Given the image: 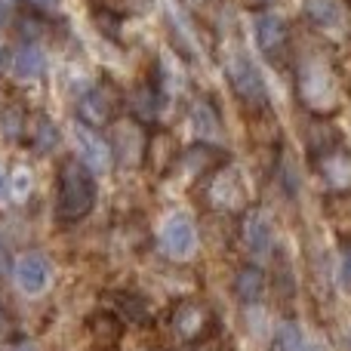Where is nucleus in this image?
<instances>
[{
	"label": "nucleus",
	"mask_w": 351,
	"mask_h": 351,
	"mask_svg": "<svg viewBox=\"0 0 351 351\" xmlns=\"http://www.w3.org/2000/svg\"><path fill=\"white\" fill-rule=\"evenodd\" d=\"M74 145H77V158L90 167L93 173H108L114 164V154H111V142L105 139L99 130L86 127V123H74Z\"/></svg>",
	"instance_id": "8"
},
{
	"label": "nucleus",
	"mask_w": 351,
	"mask_h": 351,
	"mask_svg": "<svg viewBox=\"0 0 351 351\" xmlns=\"http://www.w3.org/2000/svg\"><path fill=\"white\" fill-rule=\"evenodd\" d=\"M253 34L259 49L265 53V59L278 62L284 56L287 43H290V31H287V22L278 16V12H259L253 19Z\"/></svg>",
	"instance_id": "11"
},
{
	"label": "nucleus",
	"mask_w": 351,
	"mask_h": 351,
	"mask_svg": "<svg viewBox=\"0 0 351 351\" xmlns=\"http://www.w3.org/2000/svg\"><path fill=\"white\" fill-rule=\"evenodd\" d=\"M225 74H228L231 90L237 93V99L243 105L268 108V90H265V80H262V71L243 49H228L225 53Z\"/></svg>",
	"instance_id": "3"
},
{
	"label": "nucleus",
	"mask_w": 351,
	"mask_h": 351,
	"mask_svg": "<svg viewBox=\"0 0 351 351\" xmlns=\"http://www.w3.org/2000/svg\"><path fill=\"white\" fill-rule=\"evenodd\" d=\"M90 327H93V333H96V339H102V342H114L117 333H121V324H117V317L114 315H105V311L93 317Z\"/></svg>",
	"instance_id": "25"
},
{
	"label": "nucleus",
	"mask_w": 351,
	"mask_h": 351,
	"mask_svg": "<svg viewBox=\"0 0 351 351\" xmlns=\"http://www.w3.org/2000/svg\"><path fill=\"white\" fill-rule=\"evenodd\" d=\"M25 133H28V145L34 148L37 154H49L59 145V127H56L47 114H37L34 121H28Z\"/></svg>",
	"instance_id": "18"
},
{
	"label": "nucleus",
	"mask_w": 351,
	"mask_h": 351,
	"mask_svg": "<svg viewBox=\"0 0 351 351\" xmlns=\"http://www.w3.org/2000/svg\"><path fill=\"white\" fill-rule=\"evenodd\" d=\"M160 102H164V96H160L158 84L136 86V93H133V117L139 123H152L154 117L160 114Z\"/></svg>",
	"instance_id": "19"
},
{
	"label": "nucleus",
	"mask_w": 351,
	"mask_h": 351,
	"mask_svg": "<svg viewBox=\"0 0 351 351\" xmlns=\"http://www.w3.org/2000/svg\"><path fill=\"white\" fill-rule=\"evenodd\" d=\"M265 3H268V0H265Z\"/></svg>",
	"instance_id": "35"
},
{
	"label": "nucleus",
	"mask_w": 351,
	"mask_h": 351,
	"mask_svg": "<svg viewBox=\"0 0 351 351\" xmlns=\"http://www.w3.org/2000/svg\"><path fill=\"white\" fill-rule=\"evenodd\" d=\"M10 68L19 80H37V77H43V71H47V56H43V49L37 47L34 40H25L22 47L12 53Z\"/></svg>",
	"instance_id": "15"
},
{
	"label": "nucleus",
	"mask_w": 351,
	"mask_h": 351,
	"mask_svg": "<svg viewBox=\"0 0 351 351\" xmlns=\"http://www.w3.org/2000/svg\"><path fill=\"white\" fill-rule=\"evenodd\" d=\"M191 127H194V133L200 136V142H206V145L222 139V121H219L216 108H213L206 99L191 105Z\"/></svg>",
	"instance_id": "16"
},
{
	"label": "nucleus",
	"mask_w": 351,
	"mask_h": 351,
	"mask_svg": "<svg viewBox=\"0 0 351 351\" xmlns=\"http://www.w3.org/2000/svg\"><path fill=\"white\" fill-rule=\"evenodd\" d=\"M194 3H204V0H194Z\"/></svg>",
	"instance_id": "34"
},
{
	"label": "nucleus",
	"mask_w": 351,
	"mask_h": 351,
	"mask_svg": "<svg viewBox=\"0 0 351 351\" xmlns=\"http://www.w3.org/2000/svg\"><path fill=\"white\" fill-rule=\"evenodd\" d=\"M170 324H173L176 339L194 342L206 333V327H210V308H206L204 302H197V299H185V302H179L173 308Z\"/></svg>",
	"instance_id": "12"
},
{
	"label": "nucleus",
	"mask_w": 351,
	"mask_h": 351,
	"mask_svg": "<svg viewBox=\"0 0 351 351\" xmlns=\"http://www.w3.org/2000/svg\"><path fill=\"white\" fill-rule=\"evenodd\" d=\"M243 197H247V188H243V176L237 167L225 164L210 176V185H206L210 206L225 210V213H237L243 206Z\"/></svg>",
	"instance_id": "5"
},
{
	"label": "nucleus",
	"mask_w": 351,
	"mask_h": 351,
	"mask_svg": "<svg viewBox=\"0 0 351 351\" xmlns=\"http://www.w3.org/2000/svg\"><path fill=\"white\" fill-rule=\"evenodd\" d=\"M213 158H219L216 148L206 145V142H197L194 148H188V152L182 154L179 167H185L188 176H200V173H206L213 167Z\"/></svg>",
	"instance_id": "20"
},
{
	"label": "nucleus",
	"mask_w": 351,
	"mask_h": 351,
	"mask_svg": "<svg viewBox=\"0 0 351 351\" xmlns=\"http://www.w3.org/2000/svg\"><path fill=\"white\" fill-rule=\"evenodd\" d=\"M6 271H10V253H6L3 243H0V278H3Z\"/></svg>",
	"instance_id": "30"
},
{
	"label": "nucleus",
	"mask_w": 351,
	"mask_h": 351,
	"mask_svg": "<svg viewBox=\"0 0 351 351\" xmlns=\"http://www.w3.org/2000/svg\"><path fill=\"white\" fill-rule=\"evenodd\" d=\"M278 346H280V351H315L311 348V342L305 339L302 330H299L296 324H284V327H280Z\"/></svg>",
	"instance_id": "24"
},
{
	"label": "nucleus",
	"mask_w": 351,
	"mask_h": 351,
	"mask_svg": "<svg viewBox=\"0 0 351 351\" xmlns=\"http://www.w3.org/2000/svg\"><path fill=\"white\" fill-rule=\"evenodd\" d=\"M25 127H28V117H25L22 108H16V105H12V108H6L3 114H0V130H3L6 139H12V142L22 139Z\"/></svg>",
	"instance_id": "23"
},
{
	"label": "nucleus",
	"mask_w": 351,
	"mask_h": 351,
	"mask_svg": "<svg viewBox=\"0 0 351 351\" xmlns=\"http://www.w3.org/2000/svg\"><path fill=\"white\" fill-rule=\"evenodd\" d=\"M10 351H37V346H34V342H28V339H19Z\"/></svg>",
	"instance_id": "31"
},
{
	"label": "nucleus",
	"mask_w": 351,
	"mask_h": 351,
	"mask_svg": "<svg viewBox=\"0 0 351 351\" xmlns=\"http://www.w3.org/2000/svg\"><path fill=\"white\" fill-rule=\"evenodd\" d=\"M296 93L311 114H333L339 108V80L321 56H305L299 62Z\"/></svg>",
	"instance_id": "2"
},
{
	"label": "nucleus",
	"mask_w": 351,
	"mask_h": 351,
	"mask_svg": "<svg viewBox=\"0 0 351 351\" xmlns=\"http://www.w3.org/2000/svg\"><path fill=\"white\" fill-rule=\"evenodd\" d=\"M111 154L121 160L123 167L139 164L142 158L148 154V142L142 136L139 121H123L114 123V136H111Z\"/></svg>",
	"instance_id": "13"
},
{
	"label": "nucleus",
	"mask_w": 351,
	"mask_h": 351,
	"mask_svg": "<svg viewBox=\"0 0 351 351\" xmlns=\"http://www.w3.org/2000/svg\"><path fill=\"white\" fill-rule=\"evenodd\" d=\"M241 234H243V247H247V253L253 256V259H268V256L274 253V222L259 206L247 210Z\"/></svg>",
	"instance_id": "9"
},
{
	"label": "nucleus",
	"mask_w": 351,
	"mask_h": 351,
	"mask_svg": "<svg viewBox=\"0 0 351 351\" xmlns=\"http://www.w3.org/2000/svg\"><path fill=\"white\" fill-rule=\"evenodd\" d=\"M28 182H31V179H28V173H25V170H19V173L10 179V188L19 194V197H22V194L28 191Z\"/></svg>",
	"instance_id": "26"
},
{
	"label": "nucleus",
	"mask_w": 351,
	"mask_h": 351,
	"mask_svg": "<svg viewBox=\"0 0 351 351\" xmlns=\"http://www.w3.org/2000/svg\"><path fill=\"white\" fill-rule=\"evenodd\" d=\"M12 280H16V287L25 296H40L53 284V262L43 253H37V250H28L12 265Z\"/></svg>",
	"instance_id": "6"
},
{
	"label": "nucleus",
	"mask_w": 351,
	"mask_h": 351,
	"mask_svg": "<svg viewBox=\"0 0 351 351\" xmlns=\"http://www.w3.org/2000/svg\"><path fill=\"white\" fill-rule=\"evenodd\" d=\"M114 311L121 317H127V321H133V324H148L152 321V315H148V302L142 296H133V293H117L114 296Z\"/></svg>",
	"instance_id": "21"
},
{
	"label": "nucleus",
	"mask_w": 351,
	"mask_h": 351,
	"mask_svg": "<svg viewBox=\"0 0 351 351\" xmlns=\"http://www.w3.org/2000/svg\"><path fill=\"white\" fill-rule=\"evenodd\" d=\"M96 173L80 158H65L56 176V219L62 225L84 222L96 206Z\"/></svg>",
	"instance_id": "1"
},
{
	"label": "nucleus",
	"mask_w": 351,
	"mask_h": 351,
	"mask_svg": "<svg viewBox=\"0 0 351 351\" xmlns=\"http://www.w3.org/2000/svg\"><path fill=\"white\" fill-rule=\"evenodd\" d=\"M25 6H28L31 12H37V16H43V12L53 10V0H22Z\"/></svg>",
	"instance_id": "27"
},
{
	"label": "nucleus",
	"mask_w": 351,
	"mask_h": 351,
	"mask_svg": "<svg viewBox=\"0 0 351 351\" xmlns=\"http://www.w3.org/2000/svg\"><path fill=\"white\" fill-rule=\"evenodd\" d=\"M164 22L173 34V47L179 49L185 59L197 62L200 59V43H197V31H194V22L185 10H182L179 0H164Z\"/></svg>",
	"instance_id": "10"
},
{
	"label": "nucleus",
	"mask_w": 351,
	"mask_h": 351,
	"mask_svg": "<svg viewBox=\"0 0 351 351\" xmlns=\"http://www.w3.org/2000/svg\"><path fill=\"white\" fill-rule=\"evenodd\" d=\"M10 59H12V56H10V47H6V40L0 37V71H3V68L10 65Z\"/></svg>",
	"instance_id": "29"
},
{
	"label": "nucleus",
	"mask_w": 351,
	"mask_h": 351,
	"mask_svg": "<svg viewBox=\"0 0 351 351\" xmlns=\"http://www.w3.org/2000/svg\"><path fill=\"white\" fill-rule=\"evenodd\" d=\"M317 173L333 191H351V152L342 145H330L317 154Z\"/></svg>",
	"instance_id": "14"
},
{
	"label": "nucleus",
	"mask_w": 351,
	"mask_h": 351,
	"mask_svg": "<svg viewBox=\"0 0 351 351\" xmlns=\"http://www.w3.org/2000/svg\"><path fill=\"white\" fill-rule=\"evenodd\" d=\"M3 191H6V176L0 173V194H3Z\"/></svg>",
	"instance_id": "32"
},
{
	"label": "nucleus",
	"mask_w": 351,
	"mask_h": 351,
	"mask_svg": "<svg viewBox=\"0 0 351 351\" xmlns=\"http://www.w3.org/2000/svg\"><path fill=\"white\" fill-rule=\"evenodd\" d=\"M342 284L351 293V247L346 250V259H342Z\"/></svg>",
	"instance_id": "28"
},
{
	"label": "nucleus",
	"mask_w": 351,
	"mask_h": 351,
	"mask_svg": "<svg viewBox=\"0 0 351 351\" xmlns=\"http://www.w3.org/2000/svg\"><path fill=\"white\" fill-rule=\"evenodd\" d=\"M117 111H121V90L111 80H99L80 96L77 121L93 130H102L117 121Z\"/></svg>",
	"instance_id": "4"
},
{
	"label": "nucleus",
	"mask_w": 351,
	"mask_h": 351,
	"mask_svg": "<svg viewBox=\"0 0 351 351\" xmlns=\"http://www.w3.org/2000/svg\"><path fill=\"white\" fill-rule=\"evenodd\" d=\"M268 351H280V346H278V339H274V346H271V348H268Z\"/></svg>",
	"instance_id": "33"
},
{
	"label": "nucleus",
	"mask_w": 351,
	"mask_h": 351,
	"mask_svg": "<svg viewBox=\"0 0 351 351\" xmlns=\"http://www.w3.org/2000/svg\"><path fill=\"white\" fill-rule=\"evenodd\" d=\"M305 19L317 28H333L339 22V3L336 0H305Z\"/></svg>",
	"instance_id": "22"
},
{
	"label": "nucleus",
	"mask_w": 351,
	"mask_h": 351,
	"mask_svg": "<svg viewBox=\"0 0 351 351\" xmlns=\"http://www.w3.org/2000/svg\"><path fill=\"white\" fill-rule=\"evenodd\" d=\"M160 250L176 262H185L197 253V228L185 213H173L160 225Z\"/></svg>",
	"instance_id": "7"
},
{
	"label": "nucleus",
	"mask_w": 351,
	"mask_h": 351,
	"mask_svg": "<svg viewBox=\"0 0 351 351\" xmlns=\"http://www.w3.org/2000/svg\"><path fill=\"white\" fill-rule=\"evenodd\" d=\"M234 296L243 305H253L265 296V274H262L259 265H243L234 274Z\"/></svg>",
	"instance_id": "17"
}]
</instances>
